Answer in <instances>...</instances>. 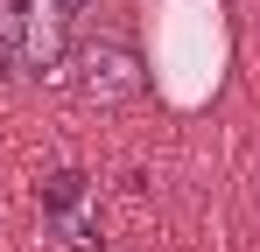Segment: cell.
I'll list each match as a JSON object with an SVG mask.
<instances>
[{"label":"cell","instance_id":"cell-3","mask_svg":"<svg viewBox=\"0 0 260 252\" xmlns=\"http://www.w3.org/2000/svg\"><path fill=\"white\" fill-rule=\"evenodd\" d=\"M63 7H71V14H85V7H91V0H63Z\"/></svg>","mask_w":260,"mask_h":252},{"label":"cell","instance_id":"cell-2","mask_svg":"<svg viewBox=\"0 0 260 252\" xmlns=\"http://www.w3.org/2000/svg\"><path fill=\"white\" fill-rule=\"evenodd\" d=\"M63 70H71V91L91 98V105H127V98L148 91V63H141V49H134L127 35H113V28L71 42Z\"/></svg>","mask_w":260,"mask_h":252},{"label":"cell","instance_id":"cell-1","mask_svg":"<svg viewBox=\"0 0 260 252\" xmlns=\"http://www.w3.org/2000/svg\"><path fill=\"white\" fill-rule=\"evenodd\" d=\"M78 14L63 0H0V77H49L71 56Z\"/></svg>","mask_w":260,"mask_h":252}]
</instances>
